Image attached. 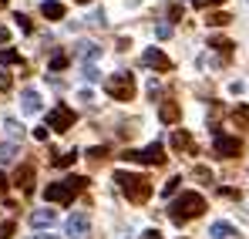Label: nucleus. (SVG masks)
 Listing matches in <instances>:
<instances>
[{
  "instance_id": "nucleus-28",
  "label": "nucleus",
  "mask_w": 249,
  "mask_h": 239,
  "mask_svg": "<svg viewBox=\"0 0 249 239\" xmlns=\"http://www.w3.org/2000/svg\"><path fill=\"white\" fill-rule=\"evenodd\" d=\"M7 135H10V138H14V142H17V138H20V135H24V128H20V125H17V121H7Z\"/></svg>"
},
{
  "instance_id": "nucleus-14",
  "label": "nucleus",
  "mask_w": 249,
  "mask_h": 239,
  "mask_svg": "<svg viewBox=\"0 0 249 239\" xmlns=\"http://www.w3.org/2000/svg\"><path fill=\"white\" fill-rule=\"evenodd\" d=\"M41 14L47 17V20H61V17H64V3H57V0H47V3L41 7Z\"/></svg>"
},
{
  "instance_id": "nucleus-5",
  "label": "nucleus",
  "mask_w": 249,
  "mask_h": 239,
  "mask_svg": "<svg viewBox=\"0 0 249 239\" xmlns=\"http://www.w3.org/2000/svg\"><path fill=\"white\" fill-rule=\"evenodd\" d=\"M118 159H124V162H142V165H162L165 162V148L155 142V145H148V148H128V152H122Z\"/></svg>"
},
{
  "instance_id": "nucleus-12",
  "label": "nucleus",
  "mask_w": 249,
  "mask_h": 239,
  "mask_svg": "<svg viewBox=\"0 0 249 239\" xmlns=\"http://www.w3.org/2000/svg\"><path fill=\"white\" fill-rule=\"evenodd\" d=\"M172 148H175V152H192V135H189L185 128H175V131H172Z\"/></svg>"
},
{
  "instance_id": "nucleus-15",
  "label": "nucleus",
  "mask_w": 249,
  "mask_h": 239,
  "mask_svg": "<svg viewBox=\"0 0 249 239\" xmlns=\"http://www.w3.org/2000/svg\"><path fill=\"white\" fill-rule=\"evenodd\" d=\"M159 118L165 121V125H175V121L182 118V111H178V105H172V101H168V105L159 108Z\"/></svg>"
},
{
  "instance_id": "nucleus-20",
  "label": "nucleus",
  "mask_w": 249,
  "mask_h": 239,
  "mask_svg": "<svg viewBox=\"0 0 249 239\" xmlns=\"http://www.w3.org/2000/svg\"><path fill=\"white\" fill-rule=\"evenodd\" d=\"M0 64H3V68H7V64H20V54H17L14 47H3V51H0Z\"/></svg>"
},
{
  "instance_id": "nucleus-34",
  "label": "nucleus",
  "mask_w": 249,
  "mask_h": 239,
  "mask_svg": "<svg viewBox=\"0 0 249 239\" xmlns=\"http://www.w3.org/2000/svg\"><path fill=\"white\" fill-rule=\"evenodd\" d=\"M34 138H37V142H44V138H47V125H44V128H34Z\"/></svg>"
},
{
  "instance_id": "nucleus-27",
  "label": "nucleus",
  "mask_w": 249,
  "mask_h": 239,
  "mask_svg": "<svg viewBox=\"0 0 249 239\" xmlns=\"http://www.w3.org/2000/svg\"><path fill=\"white\" fill-rule=\"evenodd\" d=\"M14 20H17V27H20V31H24V34H31V31H34V24H31V20H27V17H24V14H17V17H14Z\"/></svg>"
},
{
  "instance_id": "nucleus-23",
  "label": "nucleus",
  "mask_w": 249,
  "mask_h": 239,
  "mask_svg": "<svg viewBox=\"0 0 249 239\" xmlns=\"http://www.w3.org/2000/svg\"><path fill=\"white\" fill-rule=\"evenodd\" d=\"M178 185H182V179H178V175H175V179H168L165 189H162V196H165V199H168V196H175V192H178Z\"/></svg>"
},
{
  "instance_id": "nucleus-8",
  "label": "nucleus",
  "mask_w": 249,
  "mask_h": 239,
  "mask_svg": "<svg viewBox=\"0 0 249 239\" xmlns=\"http://www.w3.org/2000/svg\"><path fill=\"white\" fill-rule=\"evenodd\" d=\"M215 152H219V159H236V155H243V142L232 135H215Z\"/></svg>"
},
{
  "instance_id": "nucleus-10",
  "label": "nucleus",
  "mask_w": 249,
  "mask_h": 239,
  "mask_svg": "<svg viewBox=\"0 0 249 239\" xmlns=\"http://www.w3.org/2000/svg\"><path fill=\"white\" fill-rule=\"evenodd\" d=\"M10 182H14L17 189H24V192H27V189H31V182H34V165H31V162H24V165L14 172V179H10Z\"/></svg>"
},
{
  "instance_id": "nucleus-38",
  "label": "nucleus",
  "mask_w": 249,
  "mask_h": 239,
  "mask_svg": "<svg viewBox=\"0 0 249 239\" xmlns=\"http://www.w3.org/2000/svg\"><path fill=\"white\" fill-rule=\"evenodd\" d=\"M3 192H7V175L0 172V196H3Z\"/></svg>"
},
{
  "instance_id": "nucleus-32",
  "label": "nucleus",
  "mask_w": 249,
  "mask_h": 239,
  "mask_svg": "<svg viewBox=\"0 0 249 239\" xmlns=\"http://www.w3.org/2000/svg\"><path fill=\"white\" fill-rule=\"evenodd\" d=\"M155 34H159V37H172V27H168V24H159Z\"/></svg>"
},
{
  "instance_id": "nucleus-26",
  "label": "nucleus",
  "mask_w": 249,
  "mask_h": 239,
  "mask_svg": "<svg viewBox=\"0 0 249 239\" xmlns=\"http://www.w3.org/2000/svg\"><path fill=\"white\" fill-rule=\"evenodd\" d=\"M17 155V145H0V162H10Z\"/></svg>"
},
{
  "instance_id": "nucleus-17",
  "label": "nucleus",
  "mask_w": 249,
  "mask_h": 239,
  "mask_svg": "<svg viewBox=\"0 0 249 239\" xmlns=\"http://www.w3.org/2000/svg\"><path fill=\"white\" fill-rule=\"evenodd\" d=\"M209 47H212V51H219L222 57H229V54H232V40H229V37H212V40H209Z\"/></svg>"
},
{
  "instance_id": "nucleus-24",
  "label": "nucleus",
  "mask_w": 249,
  "mask_h": 239,
  "mask_svg": "<svg viewBox=\"0 0 249 239\" xmlns=\"http://www.w3.org/2000/svg\"><path fill=\"white\" fill-rule=\"evenodd\" d=\"M68 68V54H54L51 57V71H64Z\"/></svg>"
},
{
  "instance_id": "nucleus-1",
  "label": "nucleus",
  "mask_w": 249,
  "mask_h": 239,
  "mask_svg": "<svg viewBox=\"0 0 249 239\" xmlns=\"http://www.w3.org/2000/svg\"><path fill=\"white\" fill-rule=\"evenodd\" d=\"M202 212H206V199L199 192H182V196H175V199L168 202V219L175 226H185L189 219H196Z\"/></svg>"
},
{
  "instance_id": "nucleus-9",
  "label": "nucleus",
  "mask_w": 249,
  "mask_h": 239,
  "mask_svg": "<svg viewBox=\"0 0 249 239\" xmlns=\"http://www.w3.org/2000/svg\"><path fill=\"white\" fill-rule=\"evenodd\" d=\"M68 236L71 239H91V222H88L84 212H74V216L68 219Z\"/></svg>"
},
{
  "instance_id": "nucleus-2",
  "label": "nucleus",
  "mask_w": 249,
  "mask_h": 239,
  "mask_svg": "<svg viewBox=\"0 0 249 239\" xmlns=\"http://www.w3.org/2000/svg\"><path fill=\"white\" fill-rule=\"evenodd\" d=\"M88 189V179L84 175H68L64 182H54V185H47L44 189V199L47 202H61V205H71L78 192Z\"/></svg>"
},
{
  "instance_id": "nucleus-29",
  "label": "nucleus",
  "mask_w": 249,
  "mask_h": 239,
  "mask_svg": "<svg viewBox=\"0 0 249 239\" xmlns=\"http://www.w3.org/2000/svg\"><path fill=\"white\" fill-rule=\"evenodd\" d=\"M196 179H199V182H206V185H209V182H212V172H209L206 165H199V168H196Z\"/></svg>"
},
{
  "instance_id": "nucleus-30",
  "label": "nucleus",
  "mask_w": 249,
  "mask_h": 239,
  "mask_svg": "<svg viewBox=\"0 0 249 239\" xmlns=\"http://www.w3.org/2000/svg\"><path fill=\"white\" fill-rule=\"evenodd\" d=\"M14 229H17V226H14V222L7 219V222L0 226V239H10V236H14Z\"/></svg>"
},
{
  "instance_id": "nucleus-11",
  "label": "nucleus",
  "mask_w": 249,
  "mask_h": 239,
  "mask_svg": "<svg viewBox=\"0 0 249 239\" xmlns=\"http://www.w3.org/2000/svg\"><path fill=\"white\" fill-rule=\"evenodd\" d=\"M20 101H24V111H27V115H37V111H41V94H37L34 88H24Z\"/></svg>"
},
{
  "instance_id": "nucleus-13",
  "label": "nucleus",
  "mask_w": 249,
  "mask_h": 239,
  "mask_svg": "<svg viewBox=\"0 0 249 239\" xmlns=\"http://www.w3.org/2000/svg\"><path fill=\"white\" fill-rule=\"evenodd\" d=\"M54 219H57L54 209H37V212H31V226H51Z\"/></svg>"
},
{
  "instance_id": "nucleus-40",
  "label": "nucleus",
  "mask_w": 249,
  "mask_h": 239,
  "mask_svg": "<svg viewBox=\"0 0 249 239\" xmlns=\"http://www.w3.org/2000/svg\"><path fill=\"white\" fill-rule=\"evenodd\" d=\"M3 3H10V0H0V7H3Z\"/></svg>"
},
{
  "instance_id": "nucleus-19",
  "label": "nucleus",
  "mask_w": 249,
  "mask_h": 239,
  "mask_svg": "<svg viewBox=\"0 0 249 239\" xmlns=\"http://www.w3.org/2000/svg\"><path fill=\"white\" fill-rule=\"evenodd\" d=\"M232 125H239V128L249 125V105H239V108L232 111Z\"/></svg>"
},
{
  "instance_id": "nucleus-3",
  "label": "nucleus",
  "mask_w": 249,
  "mask_h": 239,
  "mask_svg": "<svg viewBox=\"0 0 249 239\" xmlns=\"http://www.w3.org/2000/svg\"><path fill=\"white\" fill-rule=\"evenodd\" d=\"M115 182H118V189L128 196V202H135V205L148 202V196H152V185H148L145 175H135V172H115Z\"/></svg>"
},
{
  "instance_id": "nucleus-31",
  "label": "nucleus",
  "mask_w": 249,
  "mask_h": 239,
  "mask_svg": "<svg viewBox=\"0 0 249 239\" xmlns=\"http://www.w3.org/2000/svg\"><path fill=\"white\" fill-rule=\"evenodd\" d=\"M212 3H222V0H192L196 10H206V7H212Z\"/></svg>"
},
{
  "instance_id": "nucleus-6",
  "label": "nucleus",
  "mask_w": 249,
  "mask_h": 239,
  "mask_svg": "<svg viewBox=\"0 0 249 239\" xmlns=\"http://www.w3.org/2000/svg\"><path fill=\"white\" fill-rule=\"evenodd\" d=\"M74 121H78V115L71 108H64V105H57V108L47 111V128H54V131H68Z\"/></svg>"
},
{
  "instance_id": "nucleus-4",
  "label": "nucleus",
  "mask_w": 249,
  "mask_h": 239,
  "mask_svg": "<svg viewBox=\"0 0 249 239\" xmlns=\"http://www.w3.org/2000/svg\"><path fill=\"white\" fill-rule=\"evenodd\" d=\"M105 91H108L115 101H131V98H135V78H131L128 71H118V74H111V78L105 81Z\"/></svg>"
},
{
  "instance_id": "nucleus-22",
  "label": "nucleus",
  "mask_w": 249,
  "mask_h": 239,
  "mask_svg": "<svg viewBox=\"0 0 249 239\" xmlns=\"http://www.w3.org/2000/svg\"><path fill=\"white\" fill-rule=\"evenodd\" d=\"M78 54H81V61H88V57L94 61V57H98V44H81V51H78Z\"/></svg>"
},
{
  "instance_id": "nucleus-18",
  "label": "nucleus",
  "mask_w": 249,
  "mask_h": 239,
  "mask_svg": "<svg viewBox=\"0 0 249 239\" xmlns=\"http://www.w3.org/2000/svg\"><path fill=\"white\" fill-rule=\"evenodd\" d=\"M74 162H78V152H64V155L57 152V155H54V165H57V168H71Z\"/></svg>"
},
{
  "instance_id": "nucleus-25",
  "label": "nucleus",
  "mask_w": 249,
  "mask_h": 239,
  "mask_svg": "<svg viewBox=\"0 0 249 239\" xmlns=\"http://www.w3.org/2000/svg\"><path fill=\"white\" fill-rule=\"evenodd\" d=\"M88 159H91V162H105V159H108V148H105V145H98V148H91V152H88Z\"/></svg>"
},
{
  "instance_id": "nucleus-36",
  "label": "nucleus",
  "mask_w": 249,
  "mask_h": 239,
  "mask_svg": "<svg viewBox=\"0 0 249 239\" xmlns=\"http://www.w3.org/2000/svg\"><path fill=\"white\" fill-rule=\"evenodd\" d=\"M10 88V74H0V91H7Z\"/></svg>"
},
{
  "instance_id": "nucleus-21",
  "label": "nucleus",
  "mask_w": 249,
  "mask_h": 239,
  "mask_svg": "<svg viewBox=\"0 0 249 239\" xmlns=\"http://www.w3.org/2000/svg\"><path fill=\"white\" fill-rule=\"evenodd\" d=\"M229 20H232L229 14H209V20H206V24H212V27H226Z\"/></svg>"
},
{
  "instance_id": "nucleus-16",
  "label": "nucleus",
  "mask_w": 249,
  "mask_h": 239,
  "mask_svg": "<svg viewBox=\"0 0 249 239\" xmlns=\"http://www.w3.org/2000/svg\"><path fill=\"white\" fill-rule=\"evenodd\" d=\"M209 236H212V239H232V236H236V229H232L229 222H212Z\"/></svg>"
},
{
  "instance_id": "nucleus-7",
  "label": "nucleus",
  "mask_w": 249,
  "mask_h": 239,
  "mask_svg": "<svg viewBox=\"0 0 249 239\" xmlns=\"http://www.w3.org/2000/svg\"><path fill=\"white\" fill-rule=\"evenodd\" d=\"M142 64L145 68H152V71H172V61H168L165 51H159V47H148V51H142Z\"/></svg>"
},
{
  "instance_id": "nucleus-35",
  "label": "nucleus",
  "mask_w": 249,
  "mask_h": 239,
  "mask_svg": "<svg viewBox=\"0 0 249 239\" xmlns=\"http://www.w3.org/2000/svg\"><path fill=\"white\" fill-rule=\"evenodd\" d=\"M142 239H162V233L159 229H148V233H142Z\"/></svg>"
},
{
  "instance_id": "nucleus-37",
  "label": "nucleus",
  "mask_w": 249,
  "mask_h": 239,
  "mask_svg": "<svg viewBox=\"0 0 249 239\" xmlns=\"http://www.w3.org/2000/svg\"><path fill=\"white\" fill-rule=\"evenodd\" d=\"M7 40H10V31H7V27L0 24V44H7Z\"/></svg>"
},
{
  "instance_id": "nucleus-39",
  "label": "nucleus",
  "mask_w": 249,
  "mask_h": 239,
  "mask_svg": "<svg viewBox=\"0 0 249 239\" xmlns=\"http://www.w3.org/2000/svg\"><path fill=\"white\" fill-rule=\"evenodd\" d=\"M34 239H61V236H51V233H47V236H34Z\"/></svg>"
},
{
  "instance_id": "nucleus-41",
  "label": "nucleus",
  "mask_w": 249,
  "mask_h": 239,
  "mask_svg": "<svg viewBox=\"0 0 249 239\" xmlns=\"http://www.w3.org/2000/svg\"><path fill=\"white\" fill-rule=\"evenodd\" d=\"M78 3H91V0H78Z\"/></svg>"
},
{
  "instance_id": "nucleus-33",
  "label": "nucleus",
  "mask_w": 249,
  "mask_h": 239,
  "mask_svg": "<svg viewBox=\"0 0 249 239\" xmlns=\"http://www.w3.org/2000/svg\"><path fill=\"white\" fill-rule=\"evenodd\" d=\"M168 17H172V20H178V17H182V7H178V3H172V7H168Z\"/></svg>"
}]
</instances>
